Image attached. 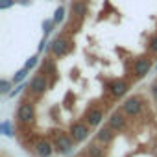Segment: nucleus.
Masks as SVG:
<instances>
[{"instance_id":"nucleus-25","label":"nucleus","mask_w":157,"mask_h":157,"mask_svg":"<svg viewBox=\"0 0 157 157\" xmlns=\"http://www.w3.org/2000/svg\"><path fill=\"white\" fill-rule=\"evenodd\" d=\"M151 93H153V96H155V98H157V83H155V85H153V87H151Z\"/></svg>"},{"instance_id":"nucleus-6","label":"nucleus","mask_w":157,"mask_h":157,"mask_svg":"<svg viewBox=\"0 0 157 157\" xmlns=\"http://www.w3.org/2000/svg\"><path fill=\"white\" fill-rule=\"evenodd\" d=\"M150 70H151V59H150V57L140 56V57H137V59H135V63H133V74H135L137 80L144 78Z\"/></svg>"},{"instance_id":"nucleus-22","label":"nucleus","mask_w":157,"mask_h":157,"mask_svg":"<svg viewBox=\"0 0 157 157\" xmlns=\"http://www.w3.org/2000/svg\"><path fill=\"white\" fill-rule=\"evenodd\" d=\"M17 2H19V0H2V2H0V10H8V8H11Z\"/></svg>"},{"instance_id":"nucleus-26","label":"nucleus","mask_w":157,"mask_h":157,"mask_svg":"<svg viewBox=\"0 0 157 157\" xmlns=\"http://www.w3.org/2000/svg\"><path fill=\"white\" fill-rule=\"evenodd\" d=\"M155 67H157V65H155Z\"/></svg>"},{"instance_id":"nucleus-8","label":"nucleus","mask_w":157,"mask_h":157,"mask_svg":"<svg viewBox=\"0 0 157 157\" xmlns=\"http://www.w3.org/2000/svg\"><path fill=\"white\" fill-rule=\"evenodd\" d=\"M104 120V111L100 107H89L87 113H85V122L91 126V128H96L100 126V122Z\"/></svg>"},{"instance_id":"nucleus-21","label":"nucleus","mask_w":157,"mask_h":157,"mask_svg":"<svg viewBox=\"0 0 157 157\" xmlns=\"http://www.w3.org/2000/svg\"><path fill=\"white\" fill-rule=\"evenodd\" d=\"M37 59H39L37 56H32V57H30V59L24 63V68H28V70H30V68H33V67L37 65Z\"/></svg>"},{"instance_id":"nucleus-17","label":"nucleus","mask_w":157,"mask_h":157,"mask_svg":"<svg viewBox=\"0 0 157 157\" xmlns=\"http://www.w3.org/2000/svg\"><path fill=\"white\" fill-rule=\"evenodd\" d=\"M56 26V22H54V19H46L44 22H43V33L48 37L50 33H52V28Z\"/></svg>"},{"instance_id":"nucleus-20","label":"nucleus","mask_w":157,"mask_h":157,"mask_svg":"<svg viewBox=\"0 0 157 157\" xmlns=\"http://www.w3.org/2000/svg\"><path fill=\"white\" fill-rule=\"evenodd\" d=\"M26 74H28V68H21V70L13 76V83H21L24 78H26Z\"/></svg>"},{"instance_id":"nucleus-13","label":"nucleus","mask_w":157,"mask_h":157,"mask_svg":"<svg viewBox=\"0 0 157 157\" xmlns=\"http://www.w3.org/2000/svg\"><path fill=\"white\" fill-rule=\"evenodd\" d=\"M85 155H87V157H104V144H102V146H100V144H91V146H87Z\"/></svg>"},{"instance_id":"nucleus-1","label":"nucleus","mask_w":157,"mask_h":157,"mask_svg":"<svg viewBox=\"0 0 157 157\" xmlns=\"http://www.w3.org/2000/svg\"><path fill=\"white\" fill-rule=\"evenodd\" d=\"M72 48H74V44H72L70 41L63 39V37H57V39H54V41L50 43V50H52V54H54L56 57H65Z\"/></svg>"},{"instance_id":"nucleus-14","label":"nucleus","mask_w":157,"mask_h":157,"mask_svg":"<svg viewBox=\"0 0 157 157\" xmlns=\"http://www.w3.org/2000/svg\"><path fill=\"white\" fill-rule=\"evenodd\" d=\"M72 13L78 15L80 19H83V17L87 15V6H85V2H80V0H78V2H74V4H72Z\"/></svg>"},{"instance_id":"nucleus-10","label":"nucleus","mask_w":157,"mask_h":157,"mask_svg":"<svg viewBox=\"0 0 157 157\" xmlns=\"http://www.w3.org/2000/svg\"><path fill=\"white\" fill-rule=\"evenodd\" d=\"M109 126L118 133V131H122V129H126V115H124V111L120 113V111H113L111 113V117H109Z\"/></svg>"},{"instance_id":"nucleus-18","label":"nucleus","mask_w":157,"mask_h":157,"mask_svg":"<svg viewBox=\"0 0 157 157\" xmlns=\"http://www.w3.org/2000/svg\"><path fill=\"white\" fill-rule=\"evenodd\" d=\"M11 83L13 82H10V80H2V82H0V93H2V94H10L11 93Z\"/></svg>"},{"instance_id":"nucleus-23","label":"nucleus","mask_w":157,"mask_h":157,"mask_svg":"<svg viewBox=\"0 0 157 157\" xmlns=\"http://www.w3.org/2000/svg\"><path fill=\"white\" fill-rule=\"evenodd\" d=\"M148 44H150V50L157 54V35H153V37H150V43H148Z\"/></svg>"},{"instance_id":"nucleus-9","label":"nucleus","mask_w":157,"mask_h":157,"mask_svg":"<svg viewBox=\"0 0 157 157\" xmlns=\"http://www.w3.org/2000/svg\"><path fill=\"white\" fill-rule=\"evenodd\" d=\"M115 133H117V131L107 124V126H104V128H100V129H98V133H96V140H98L100 144L107 146V144H111V142H113Z\"/></svg>"},{"instance_id":"nucleus-11","label":"nucleus","mask_w":157,"mask_h":157,"mask_svg":"<svg viewBox=\"0 0 157 157\" xmlns=\"http://www.w3.org/2000/svg\"><path fill=\"white\" fill-rule=\"evenodd\" d=\"M54 150H56V146H54L50 140H44V139L37 140V144H35V153H37V157H52Z\"/></svg>"},{"instance_id":"nucleus-16","label":"nucleus","mask_w":157,"mask_h":157,"mask_svg":"<svg viewBox=\"0 0 157 157\" xmlns=\"http://www.w3.org/2000/svg\"><path fill=\"white\" fill-rule=\"evenodd\" d=\"M43 72H44V74H54V72H56V67H54L52 59L44 57V61H43Z\"/></svg>"},{"instance_id":"nucleus-7","label":"nucleus","mask_w":157,"mask_h":157,"mask_svg":"<svg viewBox=\"0 0 157 157\" xmlns=\"http://www.w3.org/2000/svg\"><path fill=\"white\" fill-rule=\"evenodd\" d=\"M46 89H48V78H46V74L41 72V74L33 76V80L30 82V91L35 96H41V94H44Z\"/></svg>"},{"instance_id":"nucleus-12","label":"nucleus","mask_w":157,"mask_h":157,"mask_svg":"<svg viewBox=\"0 0 157 157\" xmlns=\"http://www.w3.org/2000/svg\"><path fill=\"white\" fill-rule=\"evenodd\" d=\"M107 89H109V93L115 96V98H120V96H124L126 93H128V83L124 82V80H115V82H111L109 85H107Z\"/></svg>"},{"instance_id":"nucleus-4","label":"nucleus","mask_w":157,"mask_h":157,"mask_svg":"<svg viewBox=\"0 0 157 157\" xmlns=\"http://www.w3.org/2000/svg\"><path fill=\"white\" fill-rule=\"evenodd\" d=\"M33 118H35V107H33L32 102L24 100V102L19 105V109H17V120L22 122V124H28V122H32Z\"/></svg>"},{"instance_id":"nucleus-15","label":"nucleus","mask_w":157,"mask_h":157,"mask_svg":"<svg viewBox=\"0 0 157 157\" xmlns=\"http://www.w3.org/2000/svg\"><path fill=\"white\" fill-rule=\"evenodd\" d=\"M54 22L56 24H59V22H63L65 21V8L63 6H59V8H56V11H54Z\"/></svg>"},{"instance_id":"nucleus-19","label":"nucleus","mask_w":157,"mask_h":157,"mask_svg":"<svg viewBox=\"0 0 157 157\" xmlns=\"http://www.w3.org/2000/svg\"><path fill=\"white\" fill-rule=\"evenodd\" d=\"M0 128H2V133H4V135H8V137H13V133H15V131L11 129V122H10V120H4Z\"/></svg>"},{"instance_id":"nucleus-2","label":"nucleus","mask_w":157,"mask_h":157,"mask_svg":"<svg viewBox=\"0 0 157 157\" xmlns=\"http://www.w3.org/2000/svg\"><path fill=\"white\" fill-rule=\"evenodd\" d=\"M122 111H124V115L129 117V118L139 117L140 111H142V100H140L139 96H131V98H128V100L122 104Z\"/></svg>"},{"instance_id":"nucleus-5","label":"nucleus","mask_w":157,"mask_h":157,"mask_svg":"<svg viewBox=\"0 0 157 157\" xmlns=\"http://www.w3.org/2000/svg\"><path fill=\"white\" fill-rule=\"evenodd\" d=\"M54 146H56V151H59V153H68V151L72 150V146H74V139H72L70 135L59 131V133L56 135V139H54Z\"/></svg>"},{"instance_id":"nucleus-3","label":"nucleus","mask_w":157,"mask_h":157,"mask_svg":"<svg viewBox=\"0 0 157 157\" xmlns=\"http://www.w3.org/2000/svg\"><path fill=\"white\" fill-rule=\"evenodd\" d=\"M89 124L87 122H74L68 129V135L74 139V142H83L89 137Z\"/></svg>"},{"instance_id":"nucleus-24","label":"nucleus","mask_w":157,"mask_h":157,"mask_svg":"<svg viewBox=\"0 0 157 157\" xmlns=\"http://www.w3.org/2000/svg\"><path fill=\"white\" fill-rule=\"evenodd\" d=\"M22 89H24V85H17V87H15V89H13V91L10 93V96H15V94H19V93L22 91Z\"/></svg>"}]
</instances>
